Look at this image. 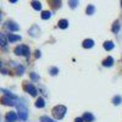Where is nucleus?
<instances>
[{"label":"nucleus","mask_w":122,"mask_h":122,"mask_svg":"<svg viewBox=\"0 0 122 122\" xmlns=\"http://www.w3.org/2000/svg\"><path fill=\"white\" fill-rule=\"evenodd\" d=\"M66 111H67L66 106H64V105H57V106H55V107L53 109V116H54L56 120H61V118H64Z\"/></svg>","instance_id":"obj_1"},{"label":"nucleus","mask_w":122,"mask_h":122,"mask_svg":"<svg viewBox=\"0 0 122 122\" xmlns=\"http://www.w3.org/2000/svg\"><path fill=\"white\" fill-rule=\"evenodd\" d=\"M16 106H17V112H18L20 118H21L22 121H26L27 117H28V110L25 106V104L23 103H17Z\"/></svg>","instance_id":"obj_2"},{"label":"nucleus","mask_w":122,"mask_h":122,"mask_svg":"<svg viewBox=\"0 0 122 122\" xmlns=\"http://www.w3.org/2000/svg\"><path fill=\"white\" fill-rule=\"evenodd\" d=\"M14 51L16 55H23L26 57L29 56V48L27 45H18L17 48H15Z\"/></svg>","instance_id":"obj_3"},{"label":"nucleus","mask_w":122,"mask_h":122,"mask_svg":"<svg viewBox=\"0 0 122 122\" xmlns=\"http://www.w3.org/2000/svg\"><path fill=\"white\" fill-rule=\"evenodd\" d=\"M17 99H11V98H7V97H3L0 99V103L4 104V105H7V106H16L17 103H16Z\"/></svg>","instance_id":"obj_4"},{"label":"nucleus","mask_w":122,"mask_h":122,"mask_svg":"<svg viewBox=\"0 0 122 122\" xmlns=\"http://www.w3.org/2000/svg\"><path fill=\"white\" fill-rule=\"evenodd\" d=\"M23 88H25V90L27 92V93H29L32 97H36V95L38 94V90H37V88H36L33 84H30V83L25 84V86H23Z\"/></svg>","instance_id":"obj_5"},{"label":"nucleus","mask_w":122,"mask_h":122,"mask_svg":"<svg viewBox=\"0 0 122 122\" xmlns=\"http://www.w3.org/2000/svg\"><path fill=\"white\" fill-rule=\"evenodd\" d=\"M16 118H17V115H16V112H14V111H10V112H7L6 116H5L6 122H15Z\"/></svg>","instance_id":"obj_6"},{"label":"nucleus","mask_w":122,"mask_h":122,"mask_svg":"<svg viewBox=\"0 0 122 122\" xmlns=\"http://www.w3.org/2000/svg\"><path fill=\"white\" fill-rule=\"evenodd\" d=\"M5 26H6V28H9L10 30H12V32H16V30H18V26L15 23V22H12V21H7L6 23H5Z\"/></svg>","instance_id":"obj_7"},{"label":"nucleus","mask_w":122,"mask_h":122,"mask_svg":"<svg viewBox=\"0 0 122 122\" xmlns=\"http://www.w3.org/2000/svg\"><path fill=\"white\" fill-rule=\"evenodd\" d=\"M83 48H87V49H89V48H92L94 45V40L93 39H86V40H83Z\"/></svg>","instance_id":"obj_8"},{"label":"nucleus","mask_w":122,"mask_h":122,"mask_svg":"<svg viewBox=\"0 0 122 122\" xmlns=\"http://www.w3.org/2000/svg\"><path fill=\"white\" fill-rule=\"evenodd\" d=\"M103 65L104 66H106V67H110V66H112L114 65V59L111 57V56H109V57H106L104 61H103Z\"/></svg>","instance_id":"obj_9"},{"label":"nucleus","mask_w":122,"mask_h":122,"mask_svg":"<svg viewBox=\"0 0 122 122\" xmlns=\"http://www.w3.org/2000/svg\"><path fill=\"white\" fill-rule=\"evenodd\" d=\"M83 121H86V122H92V121H94V116L92 115L90 112H84V115H83Z\"/></svg>","instance_id":"obj_10"},{"label":"nucleus","mask_w":122,"mask_h":122,"mask_svg":"<svg viewBox=\"0 0 122 122\" xmlns=\"http://www.w3.org/2000/svg\"><path fill=\"white\" fill-rule=\"evenodd\" d=\"M57 25H59V27H60V28L65 29V28H67V27H68V21H67V20H60Z\"/></svg>","instance_id":"obj_11"},{"label":"nucleus","mask_w":122,"mask_h":122,"mask_svg":"<svg viewBox=\"0 0 122 122\" xmlns=\"http://www.w3.org/2000/svg\"><path fill=\"white\" fill-rule=\"evenodd\" d=\"M7 39H9V42H17V40H21V37H20V36H15V34H9Z\"/></svg>","instance_id":"obj_12"},{"label":"nucleus","mask_w":122,"mask_h":122,"mask_svg":"<svg viewBox=\"0 0 122 122\" xmlns=\"http://www.w3.org/2000/svg\"><path fill=\"white\" fill-rule=\"evenodd\" d=\"M36 106L39 107V109H42L45 106V103H44V99L43 98H38V100L36 101Z\"/></svg>","instance_id":"obj_13"},{"label":"nucleus","mask_w":122,"mask_h":122,"mask_svg":"<svg viewBox=\"0 0 122 122\" xmlns=\"http://www.w3.org/2000/svg\"><path fill=\"white\" fill-rule=\"evenodd\" d=\"M39 32H40V30H39V28H38L37 26H33L32 28L29 29V34H30V36H38Z\"/></svg>","instance_id":"obj_14"},{"label":"nucleus","mask_w":122,"mask_h":122,"mask_svg":"<svg viewBox=\"0 0 122 122\" xmlns=\"http://www.w3.org/2000/svg\"><path fill=\"white\" fill-rule=\"evenodd\" d=\"M104 49L107 50V51H110L111 49H114V43L110 42V40H109V42H105L104 43Z\"/></svg>","instance_id":"obj_15"},{"label":"nucleus","mask_w":122,"mask_h":122,"mask_svg":"<svg viewBox=\"0 0 122 122\" xmlns=\"http://www.w3.org/2000/svg\"><path fill=\"white\" fill-rule=\"evenodd\" d=\"M0 46H6V37L3 33H0Z\"/></svg>","instance_id":"obj_16"},{"label":"nucleus","mask_w":122,"mask_h":122,"mask_svg":"<svg viewBox=\"0 0 122 122\" xmlns=\"http://www.w3.org/2000/svg\"><path fill=\"white\" fill-rule=\"evenodd\" d=\"M94 11H95L94 5H88V7H87V15H93Z\"/></svg>","instance_id":"obj_17"},{"label":"nucleus","mask_w":122,"mask_h":122,"mask_svg":"<svg viewBox=\"0 0 122 122\" xmlns=\"http://www.w3.org/2000/svg\"><path fill=\"white\" fill-rule=\"evenodd\" d=\"M50 16H51V12H50V11H43L42 12V18L43 20H49Z\"/></svg>","instance_id":"obj_18"},{"label":"nucleus","mask_w":122,"mask_h":122,"mask_svg":"<svg viewBox=\"0 0 122 122\" xmlns=\"http://www.w3.org/2000/svg\"><path fill=\"white\" fill-rule=\"evenodd\" d=\"M32 6L36 10H40V9H42V4H40L39 1H32Z\"/></svg>","instance_id":"obj_19"},{"label":"nucleus","mask_w":122,"mask_h":122,"mask_svg":"<svg viewBox=\"0 0 122 122\" xmlns=\"http://www.w3.org/2000/svg\"><path fill=\"white\" fill-rule=\"evenodd\" d=\"M118 29H120V23H118V21H116V22L114 23V26H112V32L117 33Z\"/></svg>","instance_id":"obj_20"},{"label":"nucleus","mask_w":122,"mask_h":122,"mask_svg":"<svg viewBox=\"0 0 122 122\" xmlns=\"http://www.w3.org/2000/svg\"><path fill=\"white\" fill-rule=\"evenodd\" d=\"M40 122H54L51 118H49L48 116H42L40 117Z\"/></svg>","instance_id":"obj_21"},{"label":"nucleus","mask_w":122,"mask_h":122,"mask_svg":"<svg viewBox=\"0 0 122 122\" xmlns=\"http://www.w3.org/2000/svg\"><path fill=\"white\" fill-rule=\"evenodd\" d=\"M112 101H114V104H115V105H118L121 101H122V98H121V97H115V98L112 99Z\"/></svg>","instance_id":"obj_22"},{"label":"nucleus","mask_w":122,"mask_h":122,"mask_svg":"<svg viewBox=\"0 0 122 122\" xmlns=\"http://www.w3.org/2000/svg\"><path fill=\"white\" fill-rule=\"evenodd\" d=\"M57 72H59V70L56 67H51V68H50V75L55 76V75H57Z\"/></svg>","instance_id":"obj_23"},{"label":"nucleus","mask_w":122,"mask_h":122,"mask_svg":"<svg viewBox=\"0 0 122 122\" xmlns=\"http://www.w3.org/2000/svg\"><path fill=\"white\" fill-rule=\"evenodd\" d=\"M23 71H25V68L22 67V66H17V75H23Z\"/></svg>","instance_id":"obj_24"},{"label":"nucleus","mask_w":122,"mask_h":122,"mask_svg":"<svg viewBox=\"0 0 122 122\" xmlns=\"http://www.w3.org/2000/svg\"><path fill=\"white\" fill-rule=\"evenodd\" d=\"M30 78H32L33 81H38V79H39V76H38L37 73H33V72H32V73H30Z\"/></svg>","instance_id":"obj_25"},{"label":"nucleus","mask_w":122,"mask_h":122,"mask_svg":"<svg viewBox=\"0 0 122 122\" xmlns=\"http://www.w3.org/2000/svg\"><path fill=\"white\" fill-rule=\"evenodd\" d=\"M77 4H78L77 1H70V6H71V7H76Z\"/></svg>","instance_id":"obj_26"},{"label":"nucleus","mask_w":122,"mask_h":122,"mask_svg":"<svg viewBox=\"0 0 122 122\" xmlns=\"http://www.w3.org/2000/svg\"><path fill=\"white\" fill-rule=\"evenodd\" d=\"M75 122H83V118H82V117H77V118L75 120Z\"/></svg>","instance_id":"obj_27"},{"label":"nucleus","mask_w":122,"mask_h":122,"mask_svg":"<svg viewBox=\"0 0 122 122\" xmlns=\"http://www.w3.org/2000/svg\"><path fill=\"white\" fill-rule=\"evenodd\" d=\"M36 57H37V59L40 57V51H39V50H37V51H36Z\"/></svg>","instance_id":"obj_28"},{"label":"nucleus","mask_w":122,"mask_h":122,"mask_svg":"<svg viewBox=\"0 0 122 122\" xmlns=\"http://www.w3.org/2000/svg\"><path fill=\"white\" fill-rule=\"evenodd\" d=\"M3 73L6 75V73H9V71H7V70H3Z\"/></svg>","instance_id":"obj_29"},{"label":"nucleus","mask_w":122,"mask_h":122,"mask_svg":"<svg viewBox=\"0 0 122 122\" xmlns=\"http://www.w3.org/2000/svg\"><path fill=\"white\" fill-rule=\"evenodd\" d=\"M0 21H1V12H0Z\"/></svg>","instance_id":"obj_30"},{"label":"nucleus","mask_w":122,"mask_h":122,"mask_svg":"<svg viewBox=\"0 0 122 122\" xmlns=\"http://www.w3.org/2000/svg\"><path fill=\"white\" fill-rule=\"evenodd\" d=\"M1 65H3V64H1V61H0V68H1Z\"/></svg>","instance_id":"obj_31"},{"label":"nucleus","mask_w":122,"mask_h":122,"mask_svg":"<svg viewBox=\"0 0 122 122\" xmlns=\"http://www.w3.org/2000/svg\"><path fill=\"white\" fill-rule=\"evenodd\" d=\"M121 4H122V3H121Z\"/></svg>","instance_id":"obj_32"}]
</instances>
